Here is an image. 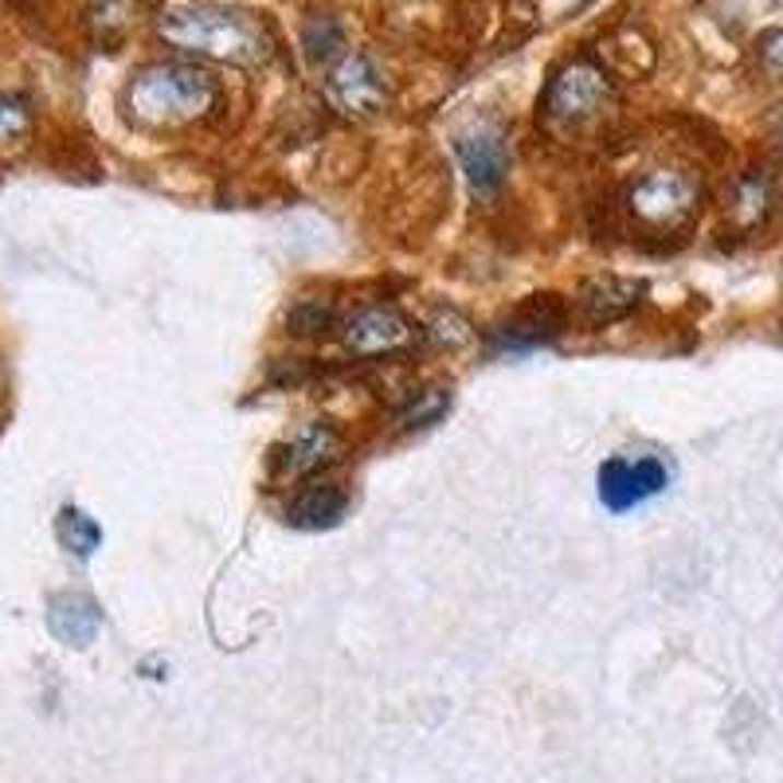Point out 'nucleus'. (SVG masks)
Here are the masks:
<instances>
[{
    "label": "nucleus",
    "mask_w": 783,
    "mask_h": 783,
    "mask_svg": "<svg viewBox=\"0 0 783 783\" xmlns=\"http://www.w3.org/2000/svg\"><path fill=\"white\" fill-rule=\"evenodd\" d=\"M569 326V309L557 294H533L525 299L517 309L498 322L494 329V341L502 349H533V346H545L552 337H560V329Z\"/></svg>",
    "instance_id": "7"
},
{
    "label": "nucleus",
    "mask_w": 783,
    "mask_h": 783,
    "mask_svg": "<svg viewBox=\"0 0 783 783\" xmlns=\"http://www.w3.org/2000/svg\"><path fill=\"white\" fill-rule=\"evenodd\" d=\"M302 44H306L309 59H329L337 51V44H341V28H337L334 20H314V24H306Z\"/></svg>",
    "instance_id": "19"
},
{
    "label": "nucleus",
    "mask_w": 783,
    "mask_h": 783,
    "mask_svg": "<svg viewBox=\"0 0 783 783\" xmlns=\"http://www.w3.org/2000/svg\"><path fill=\"white\" fill-rule=\"evenodd\" d=\"M643 302V282L631 279H592L576 290V314L592 326H607V322H619L627 317L634 306Z\"/></svg>",
    "instance_id": "10"
},
{
    "label": "nucleus",
    "mask_w": 783,
    "mask_h": 783,
    "mask_svg": "<svg viewBox=\"0 0 783 783\" xmlns=\"http://www.w3.org/2000/svg\"><path fill=\"white\" fill-rule=\"evenodd\" d=\"M56 533H59V541H63V549L75 552V557H91V552L98 549V541H103V529H98L83 510H75V505L59 510Z\"/></svg>",
    "instance_id": "16"
},
{
    "label": "nucleus",
    "mask_w": 783,
    "mask_h": 783,
    "mask_svg": "<svg viewBox=\"0 0 783 783\" xmlns=\"http://www.w3.org/2000/svg\"><path fill=\"white\" fill-rule=\"evenodd\" d=\"M341 337H346V346L353 349V353L384 357V353H400V349H408L411 337H416V329H411L408 322L396 314V309L364 306L349 317L346 329H341Z\"/></svg>",
    "instance_id": "8"
},
{
    "label": "nucleus",
    "mask_w": 783,
    "mask_h": 783,
    "mask_svg": "<svg viewBox=\"0 0 783 783\" xmlns=\"http://www.w3.org/2000/svg\"><path fill=\"white\" fill-rule=\"evenodd\" d=\"M349 510V494L341 482H329V478H317V482H306L290 502L287 517L290 525L299 529H334Z\"/></svg>",
    "instance_id": "11"
},
{
    "label": "nucleus",
    "mask_w": 783,
    "mask_h": 783,
    "mask_svg": "<svg viewBox=\"0 0 783 783\" xmlns=\"http://www.w3.org/2000/svg\"><path fill=\"white\" fill-rule=\"evenodd\" d=\"M157 32L165 44L188 56L220 59V63L255 67L267 63L274 51V36L267 20L232 4H177L157 16Z\"/></svg>",
    "instance_id": "1"
},
{
    "label": "nucleus",
    "mask_w": 783,
    "mask_h": 783,
    "mask_svg": "<svg viewBox=\"0 0 783 783\" xmlns=\"http://www.w3.org/2000/svg\"><path fill=\"white\" fill-rule=\"evenodd\" d=\"M725 212L733 215V224L737 227L764 224L768 212H772V185H768L764 173H756V168L740 173V177L733 180V192H728Z\"/></svg>",
    "instance_id": "13"
},
{
    "label": "nucleus",
    "mask_w": 783,
    "mask_h": 783,
    "mask_svg": "<svg viewBox=\"0 0 783 783\" xmlns=\"http://www.w3.org/2000/svg\"><path fill=\"white\" fill-rule=\"evenodd\" d=\"M760 63H764L768 75H783V28H772L760 36Z\"/></svg>",
    "instance_id": "20"
},
{
    "label": "nucleus",
    "mask_w": 783,
    "mask_h": 783,
    "mask_svg": "<svg viewBox=\"0 0 783 783\" xmlns=\"http://www.w3.org/2000/svg\"><path fill=\"white\" fill-rule=\"evenodd\" d=\"M141 0H91V32L103 44H114L138 24Z\"/></svg>",
    "instance_id": "15"
},
{
    "label": "nucleus",
    "mask_w": 783,
    "mask_h": 783,
    "mask_svg": "<svg viewBox=\"0 0 783 783\" xmlns=\"http://www.w3.org/2000/svg\"><path fill=\"white\" fill-rule=\"evenodd\" d=\"M627 208L639 224L654 227V232H678L698 212V185L686 173L654 168L627 192Z\"/></svg>",
    "instance_id": "4"
},
{
    "label": "nucleus",
    "mask_w": 783,
    "mask_h": 783,
    "mask_svg": "<svg viewBox=\"0 0 783 783\" xmlns=\"http://www.w3.org/2000/svg\"><path fill=\"white\" fill-rule=\"evenodd\" d=\"M51 627H56V634H63L67 643L83 646L98 631V607L83 596H59L51 604Z\"/></svg>",
    "instance_id": "14"
},
{
    "label": "nucleus",
    "mask_w": 783,
    "mask_h": 783,
    "mask_svg": "<svg viewBox=\"0 0 783 783\" xmlns=\"http://www.w3.org/2000/svg\"><path fill=\"white\" fill-rule=\"evenodd\" d=\"M337 455H341V439H337L329 428H322V423H314V428L299 431V435L282 447L279 470L282 475H294V478L317 475V470L329 467Z\"/></svg>",
    "instance_id": "12"
},
{
    "label": "nucleus",
    "mask_w": 783,
    "mask_h": 783,
    "mask_svg": "<svg viewBox=\"0 0 783 783\" xmlns=\"http://www.w3.org/2000/svg\"><path fill=\"white\" fill-rule=\"evenodd\" d=\"M455 153L475 192H494V188L502 185L505 168H510V150H505V138L494 126H475V130H467L458 138Z\"/></svg>",
    "instance_id": "9"
},
{
    "label": "nucleus",
    "mask_w": 783,
    "mask_h": 783,
    "mask_svg": "<svg viewBox=\"0 0 783 783\" xmlns=\"http://www.w3.org/2000/svg\"><path fill=\"white\" fill-rule=\"evenodd\" d=\"M326 94L341 114L369 118V114L384 110V103H388V83H384V71L376 67L373 56L353 51V56H341L329 67Z\"/></svg>",
    "instance_id": "6"
},
{
    "label": "nucleus",
    "mask_w": 783,
    "mask_h": 783,
    "mask_svg": "<svg viewBox=\"0 0 783 783\" xmlns=\"http://www.w3.org/2000/svg\"><path fill=\"white\" fill-rule=\"evenodd\" d=\"M32 130V110L20 94L0 91V145H16Z\"/></svg>",
    "instance_id": "17"
},
{
    "label": "nucleus",
    "mask_w": 783,
    "mask_h": 783,
    "mask_svg": "<svg viewBox=\"0 0 783 783\" xmlns=\"http://www.w3.org/2000/svg\"><path fill=\"white\" fill-rule=\"evenodd\" d=\"M670 486V467L658 455H611L599 467L596 490L599 502L611 513H627L634 505H646Z\"/></svg>",
    "instance_id": "5"
},
{
    "label": "nucleus",
    "mask_w": 783,
    "mask_h": 783,
    "mask_svg": "<svg viewBox=\"0 0 783 783\" xmlns=\"http://www.w3.org/2000/svg\"><path fill=\"white\" fill-rule=\"evenodd\" d=\"M611 106V79L604 67L576 59L545 91V118L557 130H580Z\"/></svg>",
    "instance_id": "3"
},
{
    "label": "nucleus",
    "mask_w": 783,
    "mask_h": 783,
    "mask_svg": "<svg viewBox=\"0 0 783 783\" xmlns=\"http://www.w3.org/2000/svg\"><path fill=\"white\" fill-rule=\"evenodd\" d=\"M287 326H290V334L314 337V334H322V329L334 326V306H329V302H317V299H302L299 306L290 309Z\"/></svg>",
    "instance_id": "18"
},
{
    "label": "nucleus",
    "mask_w": 783,
    "mask_h": 783,
    "mask_svg": "<svg viewBox=\"0 0 783 783\" xmlns=\"http://www.w3.org/2000/svg\"><path fill=\"white\" fill-rule=\"evenodd\" d=\"M121 106L145 130H185L220 106V86L192 63H150L130 79Z\"/></svg>",
    "instance_id": "2"
}]
</instances>
